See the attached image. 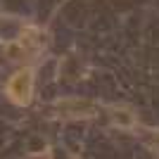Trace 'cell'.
Wrapping results in <instances>:
<instances>
[{
	"label": "cell",
	"instance_id": "obj_1",
	"mask_svg": "<svg viewBox=\"0 0 159 159\" xmlns=\"http://www.w3.org/2000/svg\"><path fill=\"white\" fill-rule=\"evenodd\" d=\"M31 88H33V74L31 69L17 71L7 83V95L17 102V105H29L31 102Z\"/></svg>",
	"mask_w": 159,
	"mask_h": 159
}]
</instances>
